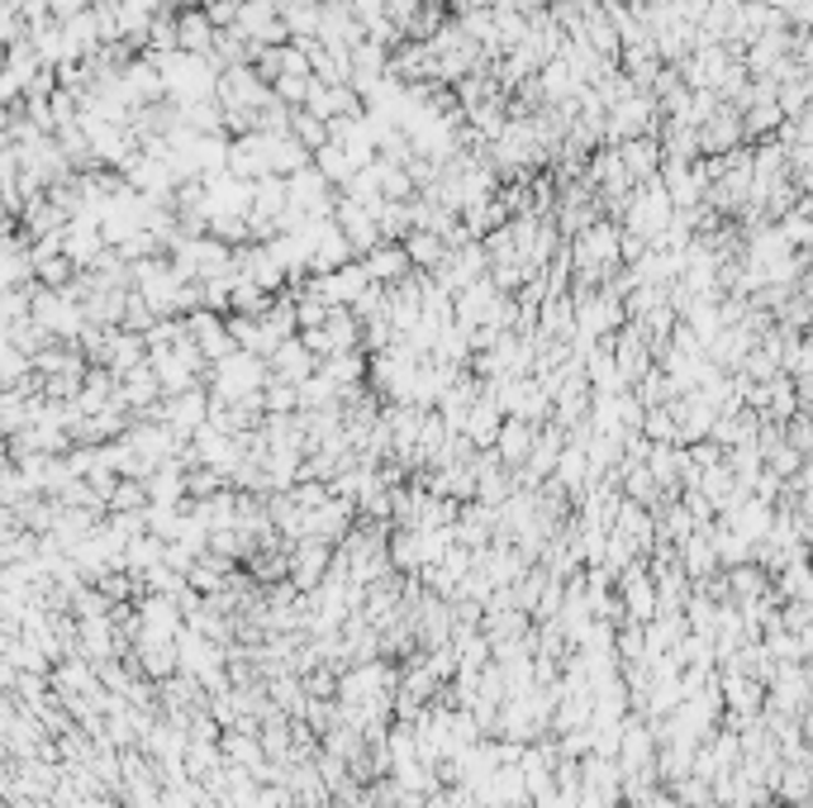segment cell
I'll list each match as a JSON object with an SVG mask.
<instances>
[{
	"label": "cell",
	"instance_id": "obj_1",
	"mask_svg": "<svg viewBox=\"0 0 813 808\" xmlns=\"http://www.w3.org/2000/svg\"><path fill=\"white\" fill-rule=\"evenodd\" d=\"M210 385H214V404H238L248 395H262L271 385V362L257 352H234L210 371Z\"/></svg>",
	"mask_w": 813,
	"mask_h": 808
},
{
	"label": "cell",
	"instance_id": "obj_2",
	"mask_svg": "<svg viewBox=\"0 0 813 808\" xmlns=\"http://www.w3.org/2000/svg\"><path fill=\"white\" fill-rule=\"evenodd\" d=\"M670 214H676V200L666 195L662 181H652V186H637V191L628 195L623 224H628V234H637L642 243H662V234L670 228Z\"/></svg>",
	"mask_w": 813,
	"mask_h": 808
},
{
	"label": "cell",
	"instance_id": "obj_3",
	"mask_svg": "<svg viewBox=\"0 0 813 808\" xmlns=\"http://www.w3.org/2000/svg\"><path fill=\"white\" fill-rule=\"evenodd\" d=\"M619 257H623V234L609 220H599V224L585 228L580 238H571V262H576V271H585V267H619Z\"/></svg>",
	"mask_w": 813,
	"mask_h": 808
},
{
	"label": "cell",
	"instance_id": "obj_4",
	"mask_svg": "<svg viewBox=\"0 0 813 808\" xmlns=\"http://www.w3.org/2000/svg\"><path fill=\"white\" fill-rule=\"evenodd\" d=\"M334 224L342 228V234H348V243L357 252H371V248H381L385 243V234H381V220L376 214H371L366 205H357L352 195H338V210H334Z\"/></svg>",
	"mask_w": 813,
	"mask_h": 808
},
{
	"label": "cell",
	"instance_id": "obj_5",
	"mask_svg": "<svg viewBox=\"0 0 813 808\" xmlns=\"http://www.w3.org/2000/svg\"><path fill=\"white\" fill-rule=\"evenodd\" d=\"M210 395L205 391H185V395H177L171 404H162V414H157V424H167L171 433H177V438L185 442V438H195L200 428L210 424Z\"/></svg>",
	"mask_w": 813,
	"mask_h": 808
},
{
	"label": "cell",
	"instance_id": "obj_6",
	"mask_svg": "<svg viewBox=\"0 0 813 808\" xmlns=\"http://www.w3.org/2000/svg\"><path fill=\"white\" fill-rule=\"evenodd\" d=\"M305 110L319 114V120H328V124L342 120V114H366V110H362V96H357L352 86H328V81H319V77L309 81Z\"/></svg>",
	"mask_w": 813,
	"mask_h": 808
},
{
	"label": "cell",
	"instance_id": "obj_7",
	"mask_svg": "<svg viewBox=\"0 0 813 808\" xmlns=\"http://www.w3.org/2000/svg\"><path fill=\"white\" fill-rule=\"evenodd\" d=\"M314 371H319V357H314L305 348V338H285L276 352H271V377H281V381H295V385H305Z\"/></svg>",
	"mask_w": 813,
	"mask_h": 808
},
{
	"label": "cell",
	"instance_id": "obj_8",
	"mask_svg": "<svg viewBox=\"0 0 813 808\" xmlns=\"http://www.w3.org/2000/svg\"><path fill=\"white\" fill-rule=\"evenodd\" d=\"M362 267L371 271V281H381V285H399L414 271L409 262V252H405V243H381V248H371L362 257Z\"/></svg>",
	"mask_w": 813,
	"mask_h": 808
},
{
	"label": "cell",
	"instance_id": "obj_9",
	"mask_svg": "<svg viewBox=\"0 0 813 808\" xmlns=\"http://www.w3.org/2000/svg\"><path fill=\"white\" fill-rule=\"evenodd\" d=\"M619 153H623V167H628V177H633V186H652L656 181V167H662V148H656V138H628L619 143Z\"/></svg>",
	"mask_w": 813,
	"mask_h": 808
},
{
	"label": "cell",
	"instance_id": "obj_10",
	"mask_svg": "<svg viewBox=\"0 0 813 808\" xmlns=\"http://www.w3.org/2000/svg\"><path fill=\"white\" fill-rule=\"evenodd\" d=\"M538 447V424H523V418H509L505 433H499V461L505 467H528V457H533Z\"/></svg>",
	"mask_w": 813,
	"mask_h": 808
},
{
	"label": "cell",
	"instance_id": "obj_11",
	"mask_svg": "<svg viewBox=\"0 0 813 808\" xmlns=\"http://www.w3.org/2000/svg\"><path fill=\"white\" fill-rule=\"evenodd\" d=\"M177 29H181V53H195V57H210L214 53V38H219V29L210 24L205 10H181L177 14Z\"/></svg>",
	"mask_w": 813,
	"mask_h": 808
},
{
	"label": "cell",
	"instance_id": "obj_12",
	"mask_svg": "<svg viewBox=\"0 0 813 808\" xmlns=\"http://www.w3.org/2000/svg\"><path fill=\"white\" fill-rule=\"evenodd\" d=\"M405 252H409V262L414 267H419L424 271V277H433V271L442 267V262H448V238H442V234H428V228H414V234L405 238Z\"/></svg>",
	"mask_w": 813,
	"mask_h": 808
},
{
	"label": "cell",
	"instance_id": "obj_13",
	"mask_svg": "<svg viewBox=\"0 0 813 808\" xmlns=\"http://www.w3.org/2000/svg\"><path fill=\"white\" fill-rule=\"evenodd\" d=\"M181 124L195 128V134H219V128H224V105H219V100H195V105H181Z\"/></svg>",
	"mask_w": 813,
	"mask_h": 808
},
{
	"label": "cell",
	"instance_id": "obj_14",
	"mask_svg": "<svg viewBox=\"0 0 813 808\" xmlns=\"http://www.w3.org/2000/svg\"><path fill=\"white\" fill-rule=\"evenodd\" d=\"M314 167H319V171H324V177L334 181V186H348V181L357 177V162H352V157L338 148V143H328V148H319V153H314Z\"/></svg>",
	"mask_w": 813,
	"mask_h": 808
},
{
	"label": "cell",
	"instance_id": "obj_15",
	"mask_svg": "<svg viewBox=\"0 0 813 808\" xmlns=\"http://www.w3.org/2000/svg\"><path fill=\"white\" fill-rule=\"evenodd\" d=\"M153 509V495H148V481H120L110 495V514H143Z\"/></svg>",
	"mask_w": 813,
	"mask_h": 808
},
{
	"label": "cell",
	"instance_id": "obj_16",
	"mask_svg": "<svg viewBox=\"0 0 813 808\" xmlns=\"http://www.w3.org/2000/svg\"><path fill=\"white\" fill-rule=\"evenodd\" d=\"M291 134L305 143L309 153H319V148H328V143H334V138H328V120H319V114H309V110H295V114H291Z\"/></svg>",
	"mask_w": 813,
	"mask_h": 808
},
{
	"label": "cell",
	"instance_id": "obj_17",
	"mask_svg": "<svg viewBox=\"0 0 813 808\" xmlns=\"http://www.w3.org/2000/svg\"><path fill=\"white\" fill-rule=\"evenodd\" d=\"M262 400H267V414H295V409H300V385L271 377V385L262 391Z\"/></svg>",
	"mask_w": 813,
	"mask_h": 808
},
{
	"label": "cell",
	"instance_id": "obj_18",
	"mask_svg": "<svg viewBox=\"0 0 813 808\" xmlns=\"http://www.w3.org/2000/svg\"><path fill=\"white\" fill-rule=\"evenodd\" d=\"M780 590L790 599H813V561H790L780 575Z\"/></svg>",
	"mask_w": 813,
	"mask_h": 808
},
{
	"label": "cell",
	"instance_id": "obj_19",
	"mask_svg": "<svg viewBox=\"0 0 813 808\" xmlns=\"http://www.w3.org/2000/svg\"><path fill=\"white\" fill-rule=\"evenodd\" d=\"M813 795V771L809 766H790V771H784V781H780V799H799V804H804Z\"/></svg>",
	"mask_w": 813,
	"mask_h": 808
},
{
	"label": "cell",
	"instance_id": "obj_20",
	"mask_svg": "<svg viewBox=\"0 0 813 808\" xmlns=\"http://www.w3.org/2000/svg\"><path fill=\"white\" fill-rule=\"evenodd\" d=\"M309 81L314 77H276L271 91H276V100H285V105H300V100H309Z\"/></svg>",
	"mask_w": 813,
	"mask_h": 808
},
{
	"label": "cell",
	"instance_id": "obj_21",
	"mask_svg": "<svg viewBox=\"0 0 813 808\" xmlns=\"http://www.w3.org/2000/svg\"><path fill=\"white\" fill-rule=\"evenodd\" d=\"M733 138H737V124H733V120H713V124L704 128V148H713V153L727 148Z\"/></svg>",
	"mask_w": 813,
	"mask_h": 808
},
{
	"label": "cell",
	"instance_id": "obj_22",
	"mask_svg": "<svg viewBox=\"0 0 813 808\" xmlns=\"http://www.w3.org/2000/svg\"><path fill=\"white\" fill-rule=\"evenodd\" d=\"M95 10V0H53V14L57 20H77V14Z\"/></svg>",
	"mask_w": 813,
	"mask_h": 808
},
{
	"label": "cell",
	"instance_id": "obj_23",
	"mask_svg": "<svg viewBox=\"0 0 813 808\" xmlns=\"http://www.w3.org/2000/svg\"><path fill=\"white\" fill-rule=\"evenodd\" d=\"M305 5H324V0H276V10H281V14H291V10H305Z\"/></svg>",
	"mask_w": 813,
	"mask_h": 808
},
{
	"label": "cell",
	"instance_id": "obj_24",
	"mask_svg": "<svg viewBox=\"0 0 813 808\" xmlns=\"http://www.w3.org/2000/svg\"><path fill=\"white\" fill-rule=\"evenodd\" d=\"M799 395H804V400L813 404V377H804V381H799Z\"/></svg>",
	"mask_w": 813,
	"mask_h": 808
}]
</instances>
